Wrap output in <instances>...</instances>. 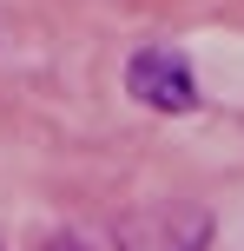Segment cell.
<instances>
[{
  "label": "cell",
  "mask_w": 244,
  "mask_h": 251,
  "mask_svg": "<svg viewBox=\"0 0 244 251\" xmlns=\"http://www.w3.org/2000/svg\"><path fill=\"white\" fill-rule=\"evenodd\" d=\"M205 245H211V212H198V205H158V212L73 225L46 238V251H205Z\"/></svg>",
  "instance_id": "1"
},
{
  "label": "cell",
  "mask_w": 244,
  "mask_h": 251,
  "mask_svg": "<svg viewBox=\"0 0 244 251\" xmlns=\"http://www.w3.org/2000/svg\"><path fill=\"white\" fill-rule=\"evenodd\" d=\"M126 93L152 113H192L198 106V79L178 47H139L126 60Z\"/></svg>",
  "instance_id": "2"
}]
</instances>
